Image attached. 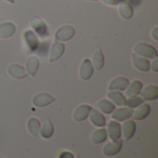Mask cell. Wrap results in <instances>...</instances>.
Masks as SVG:
<instances>
[{
	"label": "cell",
	"instance_id": "obj_1",
	"mask_svg": "<svg viewBox=\"0 0 158 158\" xmlns=\"http://www.w3.org/2000/svg\"><path fill=\"white\" fill-rule=\"evenodd\" d=\"M133 52L135 55L143 56V57H146V58H156L157 57V51L156 49L146 43H137L134 47H133Z\"/></svg>",
	"mask_w": 158,
	"mask_h": 158
},
{
	"label": "cell",
	"instance_id": "obj_2",
	"mask_svg": "<svg viewBox=\"0 0 158 158\" xmlns=\"http://www.w3.org/2000/svg\"><path fill=\"white\" fill-rule=\"evenodd\" d=\"M31 26L33 29V31L41 37V38H45L48 36V29L44 20L37 16H33L31 19Z\"/></svg>",
	"mask_w": 158,
	"mask_h": 158
},
{
	"label": "cell",
	"instance_id": "obj_3",
	"mask_svg": "<svg viewBox=\"0 0 158 158\" xmlns=\"http://www.w3.org/2000/svg\"><path fill=\"white\" fill-rule=\"evenodd\" d=\"M74 35H75V29L70 25H64L56 31L55 38L59 42H66L72 39Z\"/></svg>",
	"mask_w": 158,
	"mask_h": 158
},
{
	"label": "cell",
	"instance_id": "obj_4",
	"mask_svg": "<svg viewBox=\"0 0 158 158\" xmlns=\"http://www.w3.org/2000/svg\"><path fill=\"white\" fill-rule=\"evenodd\" d=\"M55 100L56 99L49 94L40 93L33 96L32 104H33V106H35L37 107H44V106H49L53 102H55Z\"/></svg>",
	"mask_w": 158,
	"mask_h": 158
},
{
	"label": "cell",
	"instance_id": "obj_5",
	"mask_svg": "<svg viewBox=\"0 0 158 158\" xmlns=\"http://www.w3.org/2000/svg\"><path fill=\"white\" fill-rule=\"evenodd\" d=\"M94 74V67L88 58H84L80 66V77L83 81H88Z\"/></svg>",
	"mask_w": 158,
	"mask_h": 158
},
{
	"label": "cell",
	"instance_id": "obj_6",
	"mask_svg": "<svg viewBox=\"0 0 158 158\" xmlns=\"http://www.w3.org/2000/svg\"><path fill=\"white\" fill-rule=\"evenodd\" d=\"M133 113L132 108L130 107H119L115 109L111 113V118L116 121H125L131 118Z\"/></svg>",
	"mask_w": 158,
	"mask_h": 158
},
{
	"label": "cell",
	"instance_id": "obj_7",
	"mask_svg": "<svg viewBox=\"0 0 158 158\" xmlns=\"http://www.w3.org/2000/svg\"><path fill=\"white\" fill-rule=\"evenodd\" d=\"M107 136L112 141H118L121 137V126L116 120H111L107 124Z\"/></svg>",
	"mask_w": 158,
	"mask_h": 158
},
{
	"label": "cell",
	"instance_id": "obj_8",
	"mask_svg": "<svg viewBox=\"0 0 158 158\" xmlns=\"http://www.w3.org/2000/svg\"><path fill=\"white\" fill-rule=\"evenodd\" d=\"M122 148V141H112L110 143H107L103 147V154L106 156H113L119 153V151Z\"/></svg>",
	"mask_w": 158,
	"mask_h": 158
},
{
	"label": "cell",
	"instance_id": "obj_9",
	"mask_svg": "<svg viewBox=\"0 0 158 158\" xmlns=\"http://www.w3.org/2000/svg\"><path fill=\"white\" fill-rule=\"evenodd\" d=\"M141 97L143 100L153 101L158 97V87L156 85H146L145 87L142 88L140 94Z\"/></svg>",
	"mask_w": 158,
	"mask_h": 158
},
{
	"label": "cell",
	"instance_id": "obj_10",
	"mask_svg": "<svg viewBox=\"0 0 158 158\" xmlns=\"http://www.w3.org/2000/svg\"><path fill=\"white\" fill-rule=\"evenodd\" d=\"M131 61L136 69L143 72H147L150 70V62L148 59L133 54L131 56Z\"/></svg>",
	"mask_w": 158,
	"mask_h": 158
},
{
	"label": "cell",
	"instance_id": "obj_11",
	"mask_svg": "<svg viewBox=\"0 0 158 158\" xmlns=\"http://www.w3.org/2000/svg\"><path fill=\"white\" fill-rule=\"evenodd\" d=\"M129 84H130V81L127 78L116 77L109 82L108 90L109 91H125Z\"/></svg>",
	"mask_w": 158,
	"mask_h": 158
},
{
	"label": "cell",
	"instance_id": "obj_12",
	"mask_svg": "<svg viewBox=\"0 0 158 158\" xmlns=\"http://www.w3.org/2000/svg\"><path fill=\"white\" fill-rule=\"evenodd\" d=\"M91 110H92V106H89V105L83 104V105L79 106L73 112L74 120H76L78 122L85 120L89 117V114H90Z\"/></svg>",
	"mask_w": 158,
	"mask_h": 158
},
{
	"label": "cell",
	"instance_id": "obj_13",
	"mask_svg": "<svg viewBox=\"0 0 158 158\" xmlns=\"http://www.w3.org/2000/svg\"><path fill=\"white\" fill-rule=\"evenodd\" d=\"M121 130H122V136L124 141L131 140L133 137L136 131V124L134 120H131V119L125 120L124 123L122 124Z\"/></svg>",
	"mask_w": 158,
	"mask_h": 158
},
{
	"label": "cell",
	"instance_id": "obj_14",
	"mask_svg": "<svg viewBox=\"0 0 158 158\" xmlns=\"http://www.w3.org/2000/svg\"><path fill=\"white\" fill-rule=\"evenodd\" d=\"M65 51V44L61 42H55L50 49V56H49V61L54 62L60 58Z\"/></svg>",
	"mask_w": 158,
	"mask_h": 158
},
{
	"label": "cell",
	"instance_id": "obj_15",
	"mask_svg": "<svg viewBox=\"0 0 158 158\" xmlns=\"http://www.w3.org/2000/svg\"><path fill=\"white\" fill-rule=\"evenodd\" d=\"M89 118H90L91 123H93L94 126H96L98 128H104L106 124L105 116L97 109L92 108V110L89 114Z\"/></svg>",
	"mask_w": 158,
	"mask_h": 158
},
{
	"label": "cell",
	"instance_id": "obj_16",
	"mask_svg": "<svg viewBox=\"0 0 158 158\" xmlns=\"http://www.w3.org/2000/svg\"><path fill=\"white\" fill-rule=\"evenodd\" d=\"M23 36H24V40L26 42V44H27L29 50L31 51V52L35 51L39 46V41H38V38H37L36 34L32 31L27 30L24 32Z\"/></svg>",
	"mask_w": 158,
	"mask_h": 158
},
{
	"label": "cell",
	"instance_id": "obj_17",
	"mask_svg": "<svg viewBox=\"0 0 158 158\" xmlns=\"http://www.w3.org/2000/svg\"><path fill=\"white\" fill-rule=\"evenodd\" d=\"M7 73L14 79H24L27 76V71L26 69L21 67L20 65L18 64H10L7 67Z\"/></svg>",
	"mask_w": 158,
	"mask_h": 158
},
{
	"label": "cell",
	"instance_id": "obj_18",
	"mask_svg": "<svg viewBox=\"0 0 158 158\" xmlns=\"http://www.w3.org/2000/svg\"><path fill=\"white\" fill-rule=\"evenodd\" d=\"M39 65H40L39 58L36 56L31 55L26 59V71H28L31 76L34 77L38 71Z\"/></svg>",
	"mask_w": 158,
	"mask_h": 158
},
{
	"label": "cell",
	"instance_id": "obj_19",
	"mask_svg": "<svg viewBox=\"0 0 158 158\" xmlns=\"http://www.w3.org/2000/svg\"><path fill=\"white\" fill-rule=\"evenodd\" d=\"M150 111H151L150 105L143 103L141 106H139L138 107H136V110L133 111L131 117L134 120H143L148 117Z\"/></svg>",
	"mask_w": 158,
	"mask_h": 158
},
{
	"label": "cell",
	"instance_id": "obj_20",
	"mask_svg": "<svg viewBox=\"0 0 158 158\" xmlns=\"http://www.w3.org/2000/svg\"><path fill=\"white\" fill-rule=\"evenodd\" d=\"M107 98L116 106H126V97L119 91H109L107 93Z\"/></svg>",
	"mask_w": 158,
	"mask_h": 158
},
{
	"label": "cell",
	"instance_id": "obj_21",
	"mask_svg": "<svg viewBox=\"0 0 158 158\" xmlns=\"http://www.w3.org/2000/svg\"><path fill=\"white\" fill-rule=\"evenodd\" d=\"M118 13L123 19H130L133 16V8L129 2H127L126 0H122L118 4Z\"/></svg>",
	"mask_w": 158,
	"mask_h": 158
},
{
	"label": "cell",
	"instance_id": "obj_22",
	"mask_svg": "<svg viewBox=\"0 0 158 158\" xmlns=\"http://www.w3.org/2000/svg\"><path fill=\"white\" fill-rule=\"evenodd\" d=\"M16 31V26L12 22H3L0 24V39L11 37Z\"/></svg>",
	"mask_w": 158,
	"mask_h": 158
},
{
	"label": "cell",
	"instance_id": "obj_23",
	"mask_svg": "<svg viewBox=\"0 0 158 158\" xmlns=\"http://www.w3.org/2000/svg\"><path fill=\"white\" fill-rule=\"evenodd\" d=\"M91 62H92V65H93L94 69H95L97 70H101L104 68L105 57H104V55H103V52H102L101 49H96L94 52Z\"/></svg>",
	"mask_w": 158,
	"mask_h": 158
},
{
	"label": "cell",
	"instance_id": "obj_24",
	"mask_svg": "<svg viewBox=\"0 0 158 158\" xmlns=\"http://www.w3.org/2000/svg\"><path fill=\"white\" fill-rule=\"evenodd\" d=\"M143 87V82L139 80H134L133 81L130 82V84L128 85L127 89H126V96L131 97V96H135L138 95L142 90V88Z\"/></svg>",
	"mask_w": 158,
	"mask_h": 158
},
{
	"label": "cell",
	"instance_id": "obj_25",
	"mask_svg": "<svg viewBox=\"0 0 158 158\" xmlns=\"http://www.w3.org/2000/svg\"><path fill=\"white\" fill-rule=\"evenodd\" d=\"M106 139H107V132L106 130L104 128H100L94 131V132L91 135V141L94 144L103 143L106 141Z\"/></svg>",
	"mask_w": 158,
	"mask_h": 158
},
{
	"label": "cell",
	"instance_id": "obj_26",
	"mask_svg": "<svg viewBox=\"0 0 158 158\" xmlns=\"http://www.w3.org/2000/svg\"><path fill=\"white\" fill-rule=\"evenodd\" d=\"M96 108L100 112H102L104 114H106V115L111 114L116 109L115 105L110 100H107V99H102L99 102H97Z\"/></svg>",
	"mask_w": 158,
	"mask_h": 158
},
{
	"label": "cell",
	"instance_id": "obj_27",
	"mask_svg": "<svg viewBox=\"0 0 158 158\" xmlns=\"http://www.w3.org/2000/svg\"><path fill=\"white\" fill-rule=\"evenodd\" d=\"M40 128L41 123L36 118H30L27 122V129L30 134L34 137H38L40 135Z\"/></svg>",
	"mask_w": 158,
	"mask_h": 158
},
{
	"label": "cell",
	"instance_id": "obj_28",
	"mask_svg": "<svg viewBox=\"0 0 158 158\" xmlns=\"http://www.w3.org/2000/svg\"><path fill=\"white\" fill-rule=\"evenodd\" d=\"M54 134V126L49 119H46L43 122L40 128V135L44 139H49Z\"/></svg>",
	"mask_w": 158,
	"mask_h": 158
},
{
	"label": "cell",
	"instance_id": "obj_29",
	"mask_svg": "<svg viewBox=\"0 0 158 158\" xmlns=\"http://www.w3.org/2000/svg\"><path fill=\"white\" fill-rule=\"evenodd\" d=\"M143 103L144 100L142 97H139L138 95L131 96L128 99H126V106H128V107L130 108H136Z\"/></svg>",
	"mask_w": 158,
	"mask_h": 158
},
{
	"label": "cell",
	"instance_id": "obj_30",
	"mask_svg": "<svg viewBox=\"0 0 158 158\" xmlns=\"http://www.w3.org/2000/svg\"><path fill=\"white\" fill-rule=\"evenodd\" d=\"M150 69L154 72H158V59L157 57L155 58V60L150 64Z\"/></svg>",
	"mask_w": 158,
	"mask_h": 158
},
{
	"label": "cell",
	"instance_id": "obj_31",
	"mask_svg": "<svg viewBox=\"0 0 158 158\" xmlns=\"http://www.w3.org/2000/svg\"><path fill=\"white\" fill-rule=\"evenodd\" d=\"M58 158H74V156L72 153L70 152H68V151H64V152H61L58 156Z\"/></svg>",
	"mask_w": 158,
	"mask_h": 158
},
{
	"label": "cell",
	"instance_id": "obj_32",
	"mask_svg": "<svg viewBox=\"0 0 158 158\" xmlns=\"http://www.w3.org/2000/svg\"><path fill=\"white\" fill-rule=\"evenodd\" d=\"M122 0H103V2L106 5H109V6H117L118 5Z\"/></svg>",
	"mask_w": 158,
	"mask_h": 158
},
{
	"label": "cell",
	"instance_id": "obj_33",
	"mask_svg": "<svg viewBox=\"0 0 158 158\" xmlns=\"http://www.w3.org/2000/svg\"><path fill=\"white\" fill-rule=\"evenodd\" d=\"M158 27H155L154 30L152 31V37L154 38L155 41H158Z\"/></svg>",
	"mask_w": 158,
	"mask_h": 158
},
{
	"label": "cell",
	"instance_id": "obj_34",
	"mask_svg": "<svg viewBox=\"0 0 158 158\" xmlns=\"http://www.w3.org/2000/svg\"><path fill=\"white\" fill-rule=\"evenodd\" d=\"M6 1H7V2H9V3H14V2H15V0H6Z\"/></svg>",
	"mask_w": 158,
	"mask_h": 158
},
{
	"label": "cell",
	"instance_id": "obj_35",
	"mask_svg": "<svg viewBox=\"0 0 158 158\" xmlns=\"http://www.w3.org/2000/svg\"><path fill=\"white\" fill-rule=\"evenodd\" d=\"M74 158H81V157H80V156H76V157H74Z\"/></svg>",
	"mask_w": 158,
	"mask_h": 158
},
{
	"label": "cell",
	"instance_id": "obj_36",
	"mask_svg": "<svg viewBox=\"0 0 158 158\" xmlns=\"http://www.w3.org/2000/svg\"><path fill=\"white\" fill-rule=\"evenodd\" d=\"M90 1H97V0H90Z\"/></svg>",
	"mask_w": 158,
	"mask_h": 158
}]
</instances>
